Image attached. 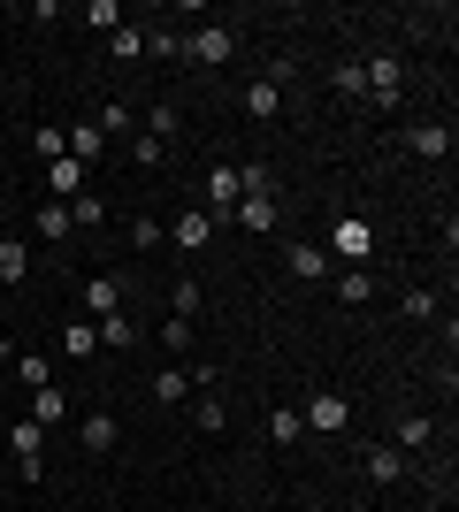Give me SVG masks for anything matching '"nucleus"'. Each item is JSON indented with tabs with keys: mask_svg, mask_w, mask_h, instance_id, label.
Returning a JSON list of instances; mask_svg holds the SVG:
<instances>
[{
	"mask_svg": "<svg viewBox=\"0 0 459 512\" xmlns=\"http://www.w3.org/2000/svg\"><path fill=\"white\" fill-rule=\"evenodd\" d=\"M184 62H192V69L238 62V23H199V31H184Z\"/></svg>",
	"mask_w": 459,
	"mask_h": 512,
	"instance_id": "1",
	"label": "nucleus"
},
{
	"mask_svg": "<svg viewBox=\"0 0 459 512\" xmlns=\"http://www.w3.org/2000/svg\"><path fill=\"white\" fill-rule=\"evenodd\" d=\"M299 428H314V436H345V428H352V398H345V390H314V398L299 406Z\"/></svg>",
	"mask_w": 459,
	"mask_h": 512,
	"instance_id": "2",
	"label": "nucleus"
},
{
	"mask_svg": "<svg viewBox=\"0 0 459 512\" xmlns=\"http://www.w3.org/2000/svg\"><path fill=\"white\" fill-rule=\"evenodd\" d=\"M360 85H368L375 107H398L406 100V62H398V54H368V62H360Z\"/></svg>",
	"mask_w": 459,
	"mask_h": 512,
	"instance_id": "3",
	"label": "nucleus"
},
{
	"mask_svg": "<svg viewBox=\"0 0 459 512\" xmlns=\"http://www.w3.org/2000/svg\"><path fill=\"white\" fill-rule=\"evenodd\" d=\"M123 299H131V283H123V276H92L85 291H77V314L108 321V314H123Z\"/></svg>",
	"mask_w": 459,
	"mask_h": 512,
	"instance_id": "4",
	"label": "nucleus"
},
{
	"mask_svg": "<svg viewBox=\"0 0 459 512\" xmlns=\"http://www.w3.org/2000/svg\"><path fill=\"white\" fill-rule=\"evenodd\" d=\"M8 444H16V474H23V482H39V474H46V428L23 413V421L8 428Z\"/></svg>",
	"mask_w": 459,
	"mask_h": 512,
	"instance_id": "5",
	"label": "nucleus"
},
{
	"mask_svg": "<svg viewBox=\"0 0 459 512\" xmlns=\"http://www.w3.org/2000/svg\"><path fill=\"white\" fill-rule=\"evenodd\" d=\"M215 230H222V222H215L207 207H184V214L169 222V245H176V253H207V245H215Z\"/></svg>",
	"mask_w": 459,
	"mask_h": 512,
	"instance_id": "6",
	"label": "nucleus"
},
{
	"mask_svg": "<svg viewBox=\"0 0 459 512\" xmlns=\"http://www.w3.org/2000/svg\"><path fill=\"white\" fill-rule=\"evenodd\" d=\"M192 367H184V360H169V367H161V375H153V383H146V398H153V406H184V398H192Z\"/></svg>",
	"mask_w": 459,
	"mask_h": 512,
	"instance_id": "7",
	"label": "nucleus"
},
{
	"mask_svg": "<svg viewBox=\"0 0 459 512\" xmlns=\"http://www.w3.org/2000/svg\"><path fill=\"white\" fill-rule=\"evenodd\" d=\"M54 352H62V360H92V352H100V329H92L85 314H69L62 329H54Z\"/></svg>",
	"mask_w": 459,
	"mask_h": 512,
	"instance_id": "8",
	"label": "nucleus"
},
{
	"mask_svg": "<svg viewBox=\"0 0 459 512\" xmlns=\"http://www.w3.org/2000/svg\"><path fill=\"white\" fill-rule=\"evenodd\" d=\"M284 268H291V276H299V283H322V276H337V260H329L322 245H306V237H291Z\"/></svg>",
	"mask_w": 459,
	"mask_h": 512,
	"instance_id": "9",
	"label": "nucleus"
},
{
	"mask_svg": "<svg viewBox=\"0 0 459 512\" xmlns=\"http://www.w3.org/2000/svg\"><path fill=\"white\" fill-rule=\"evenodd\" d=\"M85 192H92V184H85V169H77L69 153H62V161H46V199H62V207H69V199H85Z\"/></svg>",
	"mask_w": 459,
	"mask_h": 512,
	"instance_id": "10",
	"label": "nucleus"
},
{
	"mask_svg": "<svg viewBox=\"0 0 459 512\" xmlns=\"http://www.w3.org/2000/svg\"><path fill=\"white\" fill-rule=\"evenodd\" d=\"M31 230H39V245H69V230H77V222H69L62 199H39V207H31Z\"/></svg>",
	"mask_w": 459,
	"mask_h": 512,
	"instance_id": "11",
	"label": "nucleus"
},
{
	"mask_svg": "<svg viewBox=\"0 0 459 512\" xmlns=\"http://www.w3.org/2000/svg\"><path fill=\"white\" fill-rule=\"evenodd\" d=\"M406 153H414V161H444V153H452V123H414L406 130Z\"/></svg>",
	"mask_w": 459,
	"mask_h": 512,
	"instance_id": "12",
	"label": "nucleus"
},
{
	"mask_svg": "<svg viewBox=\"0 0 459 512\" xmlns=\"http://www.w3.org/2000/svg\"><path fill=\"white\" fill-rule=\"evenodd\" d=\"M368 245H375V237H368V222H337L322 253H329V260H368Z\"/></svg>",
	"mask_w": 459,
	"mask_h": 512,
	"instance_id": "13",
	"label": "nucleus"
},
{
	"mask_svg": "<svg viewBox=\"0 0 459 512\" xmlns=\"http://www.w3.org/2000/svg\"><path fill=\"white\" fill-rule=\"evenodd\" d=\"M245 115H253V123H276V115H284V85H276V77L245 85Z\"/></svg>",
	"mask_w": 459,
	"mask_h": 512,
	"instance_id": "14",
	"label": "nucleus"
},
{
	"mask_svg": "<svg viewBox=\"0 0 459 512\" xmlns=\"http://www.w3.org/2000/svg\"><path fill=\"white\" fill-rule=\"evenodd\" d=\"M92 123H100V138H108V146H115V138H123V146L138 138V115H131L123 100H100V115H92Z\"/></svg>",
	"mask_w": 459,
	"mask_h": 512,
	"instance_id": "15",
	"label": "nucleus"
},
{
	"mask_svg": "<svg viewBox=\"0 0 459 512\" xmlns=\"http://www.w3.org/2000/svg\"><path fill=\"white\" fill-rule=\"evenodd\" d=\"M368 482H375V490L406 482V451H398V444H375V451H368Z\"/></svg>",
	"mask_w": 459,
	"mask_h": 512,
	"instance_id": "16",
	"label": "nucleus"
},
{
	"mask_svg": "<svg viewBox=\"0 0 459 512\" xmlns=\"http://www.w3.org/2000/svg\"><path fill=\"white\" fill-rule=\"evenodd\" d=\"M77 444H85V451H115V444H123V421H115V413H85Z\"/></svg>",
	"mask_w": 459,
	"mask_h": 512,
	"instance_id": "17",
	"label": "nucleus"
},
{
	"mask_svg": "<svg viewBox=\"0 0 459 512\" xmlns=\"http://www.w3.org/2000/svg\"><path fill=\"white\" fill-rule=\"evenodd\" d=\"M0 283H8V291L31 283V245H23V237H0Z\"/></svg>",
	"mask_w": 459,
	"mask_h": 512,
	"instance_id": "18",
	"label": "nucleus"
},
{
	"mask_svg": "<svg viewBox=\"0 0 459 512\" xmlns=\"http://www.w3.org/2000/svg\"><path fill=\"white\" fill-rule=\"evenodd\" d=\"M62 138H69V161H77V169H92V161L108 153V138H100V123H77V130H62Z\"/></svg>",
	"mask_w": 459,
	"mask_h": 512,
	"instance_id": "19",
	"label": "nucleus"
},
{
	"mask_svg": "<svg viewBox=\"0 0 459 512\" xmlns=\"http://www.w3.org/2000/svg\"><path fill=\"white\" fill-rule=\"evenodd\" d=\"M398 451H429L437 444V421H429V413H398V436H391Z\"/></svg>",
	"mask_w": 459,
	"mask_h": 512,
	"instance_id": "20",
	"label": "nucleus"
},
{
	"mask_svg": "<svg viewBox=\"0 0 459 512\" xmlns=\"http://www.w3.org/2000/svg\"><path fill=\"white\" fill-rule=\"evenodd\" d=\"M92 329H100V352H131V344H138L131 306H123V314H108V321H92Z\"/></svg>",
	"mask_w": 459,
	"mask_h": 512,
	"instance_id": "21",
	"label": "nucleus"
},
{
	"mask_svg": "<svg viewBox=\"0 0 459 512\" xmlns=\"http://www.w3.org/2000/svg\"><path fill=\"white\" fill-rule=\"evenodd\" d=\"M329 291H337L345 306H368V299H375V276H368V268H337V276H329Z\"/></svg>",
	"mask_w": 459,
	"mask_h": 512,
	"instance_id": "22",
	"label": "nucleus"
},
{
	"mask_svg": "<svg viewBox=\"0 0 459 512\" xmlns=\"http://www.w3.org/2000/svg\"><path fill=\"white\" fill-rule=\"evenodd\" d=\"M146 138H153V146H169V138H184V115H176V100L146 107Z\"/></svg>",
	"mask_w": 459,
	"mask_h": 512,
	"instance_id": "23",
	"label": "nucleus"
},
{
	"mask_svg": "<svg viewBox=\"0 0 459 512\" xmlns=\"http://www.w3.org/2000/svg\"><path fill=\"white\" fill-rule=\"evenodd\" d=\"M161 344H169V360H192L199 329H192V321H184V314H169V321H161Z\"/></svg>",
	"mask_w": 459,
	"mask_h": 512,
	"instance_id": "24",
	"label": "nucleus"
},
{
	"mask_svg": "<svg viewBox=\"0 0 459 512\" xmlns=\"http://www.w3.org/2000/svg\"><path fill=\"white\" fill-rule=\"evenodd\" d=\"M169 245V222H153V214H131V253H161Z\"/></svg>",
	"mask_w": 459,
	"mask_h": 512,
	"instance_id": "25",
	"label": "nucleus"
},
{
	"mask_svg": "<svg viewBox=\"0 0 459 512\" xmlns=\"http://www.w3.org/2000/svg\"><path fill=\"white\" fill-rule=\"evenodd\" d=\"M31 421H39V428L69 421V398H62V390H54V383H46V390H31Z\"/></svg>",
	"mask_w": 459,
	"mask_h": 512,
	"instance_id": "26",
	"label": "nucleus"
},
{
	"mask_svg": "<svg viewBox=\"0 0 459 512\" xmlns=\"http://www.w3.org/2000/svg\"><path fill=\"white\" fill-rule=\"evenodd\" d=\"M108 199H100V192H85V199H69V222H77V230H100V222H108Z\"/></svg>",
	"mask_w": 459,
	"mask_h": 512,
	"instance_id": "27",
	"label": "nucleus"
},
{
	"mask_svg": "<svg viewBox=\"0 0 459 512\" xmlns=\"http://www.w3.org/2000/svg\"><path fill=\"white\" fill-rule=\"evenodd\" d=\"M108 54H115V62H138V54H146V31H138V23L108 31Z\"/></svg>",
	"mask_w": 459,
	"mask_h": 512,
	"instance_id": "28",
	"label": "nucleus"
},
{
	"mask_svg": "<svg viewBox=\"0 0 459 512\" xmlns=\"http://www.w3.org/2000/svg\"><path fill=\"white\" fill-rule=\"evenodd\" d=\"M329 92H337V100H368V85H360V62H337V69H329Z\"/></svg>",
	"mask_w": 459,
	"mask_h": 512,
	"instance_id": "29",
	"label": "nucleus"
},
{
	"mask_svg": "<svg viewBox=\"0 0 459 512\" xmlns=\"http://www.w3.org/2000/svg\"><path fill=\"white\" fill-rule=\"evenodd\" d=\"M306 428H299V406H276L268 413V444H299Z\"/></svg>",
	"mask_w": 459,
	"mask_h": 512,
	"instance_id": "30",
	"label": "nucleus"
},
{
	"mask_svg": "<svg viewBox=\"0 0 459 512\" xmlns=\"http://www.w3.org/2000/svg\"><path fill=\"white\" fill-rule=\"evenodd\" d=\"M31 153H39V161H62V153H69L62 123H39V130H31Z\"/></svg>",
	"mask_w": 459,
	"mask_h": 512,
	"instance_id": "31",
	"label": "nucleus"
},
{
	"mask_svg": "<svg viewBox=\"0 0 459 512\" xmlns=\"http://www.w3.org/2000/svg\"><path fill=\"white\" fill-rule=\"evenodd\" d=\"M85 23L92 31H123V0H85Z\"/></svg>",
	"mask_w": 459,
	"mask_h": 512,
	"instance_id": "32",
	"label": "nucleus"
},
{
	"mask_svg": "<svg viewBox=\"0 0 459 512\" xmlns=\"http://www.w3.org/2000/svg\"><path fill=\"white\" fill-rule=\"evenodd\" d=\"M398 314H406V321H437V291H421V283H414V291L398 299Z\"/></svg>",
	"mask_w": 459,
	"mask_h": 512,
	"instance_id": "33",
	"label": "nucleus"
},
{
	"mask_svg": "<svg viewBox=\"0 0 459 512\" xmlns=\"http://www.w3.org/2000/svg\"><path fill=\"white\" fill-rule=\"evenodd\" d=\"M16 383H23V390H46L54 375H46V360H39V352H16Z\"/></svg>",
	"mask_w": 459,
	"mask_h": 512,
	"instance_id": "34",
	"label": "nucleus"
},
{
	"mask_svg": "<svg viewBox=\"0 0 459 512\" xmlns=\"http://www.w3.org/2000/svg\"><path fill=\"white\" fill-rule=\"evenodd\" d=\"M199 428H207V436H222V428H230V406H222L215 390H207V398H199Z\"/></svg>",
	"mask_w": 459,
	"mask_h": 512,
	"instance_id": "35",
	"label": "nucleus"
},
{
	"mask_svg": "<svg viewBox=\"0 0 459 512\" xmlns=\"http://www.w3.org/2000/svg\"><path fill=\"white\" fill-rule=\"evenodd\" d=\"M169 314H184V321L199 314V276H184V283H176V291H169Z\"/></svg>",
	"mask_w": 459,
	"mask_h": 512,
	"instance_id": "36",
	"label": "nucleus"
},
{
	"mask_svg": "<svg viewBox=\"0 0 459 512\" xmlns=\"http://www.w3.org/2000/svg\"><path fill=\"white\" fill-rule=\"evenodd\" d=\"M161 153H169V146H153L146 130H138V138H131V161H138V169H161Z\"/></svg>",
	"mask_w": 459,
	"mask_h": 512,
	"instance_id": "37",
	"label": "nucleus"
},
{
	"mask_svg": "<svg viewBox=\"0 0 459 512\" xmlns=\"http://www.w3.org/2000/svg\"><path fill=\"white\" fill-rule=\"evenodd\" d=\"M146 54H161V62H169V54H184V39H176V31H146Z\"/></svg>",
	"mask_w": 459,
	"mask_h": 512,
	"instance_id": "38",
	"label": "nucleus"
},
{
	"mask_svg": "<svg viewBox=\"0 0 459 512\" xmlns=\"http://www.w3.org/2000/svg\"><path fill=\"white\" fill-rule=\"evenodd\" d=\"M8 360H16V344H8V337H0V367H8Z\"/></svg>",
	"mask_w": 459,
	"mask_h": 512,
	"instance_id": "39",
	"label": "nucleus"
},
{
	"mask_svg": "<svg viewBox=\"0 0 459 512\" xmlns=\"http://www.w3.org/2000/svg\"><path fill=\"white\" fill-rule=\"evenodd\" d=\"M421 512H437V505H421Z\"/></svg>",
	"mask_w": 459,
	"mask_h": 512,
	"instance_id": "40",
	"label": "nucleus"
}]
</instances>
